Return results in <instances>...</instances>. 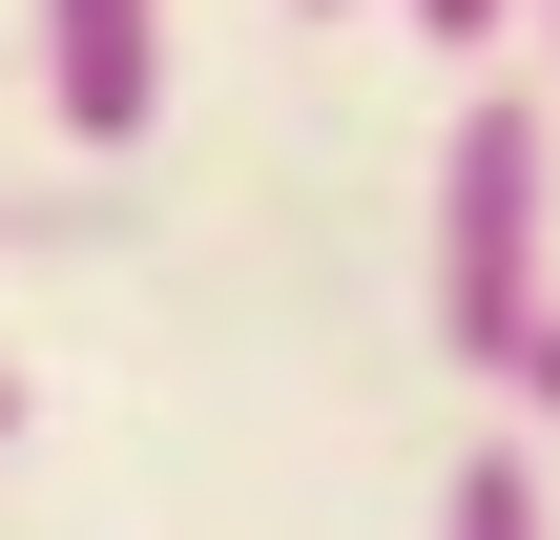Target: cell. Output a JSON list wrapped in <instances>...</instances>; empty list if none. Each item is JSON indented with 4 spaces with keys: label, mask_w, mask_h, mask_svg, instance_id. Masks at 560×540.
Segmentation results:
<instances>
[{
    "label": "cell",
    "mask_w": 560,
    "mask_h": 540,
    "mask_svg": "<svg viewBox=\"0 0 560 540\" xmlns=\"http://www.w3.org/2000/svg\"><path fill=\"white\" fill-rule=\"evenodd\" d=\"M540 291H560V83H478L436 146V354L520 375Z\"/></svg>",
    "instance_id": "6da1fadb"
},
{
    "label": "cell",
    "mask_w": 560,
    "mask_h": 540,
    "mask_svg": "<svg viewBox=\"0 0 560 540\" xmlns=\"http://www.w3.org/2000/svg\"><path fill=\"white\" fill-rule=\"evenodd\" d=\"M21 83H42V125H62L83 166H125V146L166 125V0H42Z\"/></svg>",
    "instance_id": "7a4b0ae2"
},
{
    "label": "cell",
    "mask_w": 560,
    "mask_h": 540,
    "mask_svg": "<svg viewBox=\"0 0 560 540\" xmlns=\"http://www.w3.org/2000/svg\"><path fill=\"white\" fill-rule=\"evenodd\" d=\"M436 540H560L540 520V437H478V458L436 479Z\"/></svg>",
    "instance_id": "3957f363"
},
{
    "label": "cell",
    "mask_w": 560,
    "mask_h": 540,
    "mask_svg": "<svg viewBox=\"0 0 560 540\" xmlns=\"http://www.w3.org/2000/svg\"><path fill=\"white\" fill-rule=\"evenodd\" d=\"M395 21H416V42H457V62H478V42H520V0H395Z\"/></svg>",
    "instance_id": "277c9868"
},
{
    "label": "cell",
    "mask_w": 560,
    "mask_h": 540,
    "mask_svg": "<svg viewBox=\"0 0 560 540\" xmlns=\"http://www.w3.org/2000/svg\"><path fill=\"white\" fill-rule=\"evenodd\" d=\"M42 229H83V208H21V187H0V250H42Z\"/></svg>",
    "instance_id": "5b68a950"
},
{
    "label": "cell",
    "mask_w": 560,
    "mask_h": 540,
    "mask_svg": "<svg viewBox=\"0 0 560 540\" xmlns=\"http://www.w3.org/2000/svg\"><path fill=\"white\" fill-rule=\"evenodd\" d=\"M520 21H540V83H560V0H520Z\"/></svg>",
    "instance_id": "8992f818"
},
{
    "label": "cell",
    "mask_w": 560,
    "mask_h": 540,
    "mask_svg": "<svg viewBox=\"0 0 560 540\" xmlns=\"http://www.w3.org/2000/svg\"><path fill=\"white\" fill-rule=\"evenodd\" d=\"M0 437H21V354H0Z\"/></svg>",
    "instance_id": "52a82bcc"
},
{
    "label": "cell",
    "mask_w": 560,
    "mask_h": 540,
    "mask_svg": "<svg viewBox=\"0 0 560 540\" xmlns=\"http://www.w3.org/2000/svg\"><path fill=\"white\" fill-rule=\"evenodd\" d=\"M312 21H353V0H312Z\"/></svg>",
    "instance_id": "ba28073f"
}]
</instances>
